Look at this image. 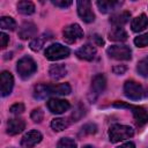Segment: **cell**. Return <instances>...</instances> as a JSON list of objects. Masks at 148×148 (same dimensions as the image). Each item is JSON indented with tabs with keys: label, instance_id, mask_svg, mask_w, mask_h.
<instances>
[{
	"label": "cell",
	"instance_id": "cell-1",
	"mask_svg": "<svg viewBox=\"0 0 148 148\" xmlns=\"http://www.w3.org/2000/svg\"><path fill=\"white\" fill-rule=\"evenodd\" d=\"M133 135H134V130L127 125L116 124V125H112L109 130V139L113 143L130 139Z\"/></svg>",
	"mask_w": 148,
	"mask_h": 148
},
{
	"label": "cell",
	"instance_id": "cell-2",
	"mask_svg": "<svg viewBox=\"0 0 148 148\" xmlns=\"http://www.w3.org/2000/svg\"><path fill=\"white\" fill-rule=\"evenodd\" d=\"M112 106L130 109L134 116V120H135L136 125H139V126H142L148 123V111L142 106L133 105V104H128V103H124V102H114L112 104Z\"/></svg>",
	"mask_w": 148,
	"mask_h": 148
},
{
	"label": "cell",
	"instance_id": "cell-3",
	"mask_svg": "<svg viewBox=\"0 0 148 148\" xmlns=\"http://www.w3.org/2000/svg\"><path fill=\"white\" fill-rule=\"evenodd\" d=\"M16 71L22 79H28L37 71V65L32 58L23 57L17 61Z\"/></svg>",
	"mask_w": 148,
	"mask_h": 148
},
{
	"label": "cell",
	"instance_id": "cell-4",
	"mask_svg": "<svg viewBox=\"0 0 148 148\" xmlns=\"http://www.w3.org/2000/svg\"><path fill=\"white\" fill-rule=\"evenodd\" d=\"M69 52L71 51L67 46H64L59 43H56V44H51L50 46L46 47L45 57L51 61H56V60L67 58L69 56Z\"/></svg>",
	"mask_w": 148,
	"mask_h": 148
},
{
	"label": "cell",
	"instance_id": "cell-5",
	"mask_svg": "<svg viewBox=\"0 0 148 148\" xmlns=\"http://www.w3.org/2000/svg\"><path fill=\"white\" fill-rule=\"evenodd\" d=\"M124 94L130 99L136 101L145 96V88L134 80H127L124 84Z\"/></svg>",
	"mask_w": 148,
	"mask_h": 148
},
{
	"label": "cell",
	"instance_id": "cell-6",
	"mask_svg": "<svg viewBox=\"0 0 148 148\" xmlns=\"http://www.w3.org/2000/svg\"><path fill=\"white\" fill-rule=\"evenodd\" d=\"M106 87V80L103 74H97L92 77L91 80V87H90V94H89V99L91 102H95L97 97L105 90Z\"/></svg>",
	"mask_w": 148,
	"mask_h": 148
},
{
	"label": "cell",
	"instance_id": "cell-7",
	"mask_svg": "<svg viewBox=\"0 0 148 148\" xmlns=\"http://www.w3.org/2000/svg\"><path fill=\"white\" fill-rule=\"evenodd\" d=\"M62 37L66 43L73 44L83 37V30L77 23H73V24L65 27L62 31Z\"/></svg>",
	"mask_w": 148,
	"mask_h": 148
},
{
	"label": "cell",
	"instance_id": "cell-8",
	"mask_svg": "<svg viewBox=\"0 0 148 148\" xmlns=\"http://www.w3.org/2000/svg\"><path fill=\"white\" fill-rule=\"evenodd\" d=\"M106 53L110 58L116 60H130L132 57V51L126 45H111L108 47Z\"/></svg>",
	"mask_w": 148,
	"mask_h": 148
},
{
	"label": "cell",
	"instance_id": "cell-9",
	"mask_svg": "<svg viewBox=\"0 0 148 148\" xmlns=\"http://www.w3.org/2000/svg\"><path fill=\"white\" fill-rule=\"evenodd\" d=\"M77 6V14L82 21L86 23H91L95 21V14L91 9V2L88 0H80L76 3Z\"/></svg>",
	"mask_w": 148,
	"mask_h": 148
},
{
	"label": "cell",
	"instance_id": "cell-10",
	"mask_svg": "<svg viewBox=\"0 0 148 148\" xmlns=\"http://www.w3.org/2000/svg\"><path fill=\"white\" fill-rule=\"evenodd\" d=\"M42 139H43V135L39 131L31 130L23 135V138L21 139V145L24 148H32L37 143H39L42 141Z\"/></svg>",
	"mask_w": 148,
	"mask_h": 148
},
{
	"label": "cell",
	"instance_id": "cell-11",
	"mask_svg": "<svg viewBox=\"0 0 148 148\" xmlns=\"http://www.w3.org/2000/svg\"><path fill=\"white\" fill-rule=\"evenodd\" d=\"M0 86H1V96H8L14 87V77L8 71H3L0 75Z\"/></svg>",
	"mask_w": 148,
	"mask_h": 148
},
{
	"label": "cell",
	"instance_id": "cell-12",
	"mask_svg": "<svg viewBox=\"0 0 148 148\" xmlns=\"http://www.w3.org/2000/svg\"><path fill=\"white\" fill-rule=\"evenodd\" d=\"M71 108L68 101L65 99H60V98H51L47 102V109L56 114H61L64 112H66L68 109Z\"/></svg>",
	"mask_w": 148,
	"mask_h": 148
},
{
	"label": "cell",
	"instance_id": "cell-13",
	"mask_svg": "<svg viewBox=\"0 0 148 148\" xmlns=\"http://www.w3.org/2000/svg\"><path fill=\"white\" fill-rule=\"evenodd\" d=\"M76 57L79 59H82V60H87V61H90L95 58V54H96V47L92 46L91 44H86L83 46H81L80 49L76 50L75 52Z\"/></svg>",
	"mask_w": 148,
	"mask_h": 148
},
{
	"label": "cell",
	"instance_id": "cell-14",
	"mask_svg": "<svg viewBox=\"0 0 148 148\" xmlns=\"http://www.w3.org/2000/svg\"><path fill=\"white\" fill-rule=\"evenodd\" d=\"M25 128V123L21 118H13L9 119L7 123V133L9 135H16L21 133Z\"/></svg>",
	"mask_w": 148,
	"mask_h": 148
},
{
	"label": "cell",
	"instance_id": "cell-15",
	"mask_svg": "<svg viewBox=\"0 0 148 148\" xmlns=\"http://www.w3.org/2000/svg\"><path fill=\"white\" fill-rule=\"evenodd\" d=\"M37 34V27L31 22H24L18 29V37L21 39H28Z\"/></svg>",
	"mask_w": 148,
	"mask_h": 148
},
{
	"label": "cell",
	"instance_id": "cell-16",
	"mask_svg": "<svg viewBox=\"0 0 148 148\" xmlns=\"http://www.w3.org/2000/svg\"><path fill=\"white\" fill-rule=\"evenodd\" d=\"M98 9L101 10V13H110L116 10L118 7H120L123 5V1H114V0H99L96 2Z\"/></svg>",
	"mask_w": 148,
	"mask_h": 148
},
{
	"label": "cell",
	"instance_id": "cell-17",
	"mask_svg": "<svg viewBox=\"0 0 148 148\" xmlns=\"http://www.w3.org/2000/svg\"><path fill=\"white\" fill-rule=\"evenodd\" d=\"M148 25V17L146 14H141L136 17H134L131 22V28L134 32H140L143 29H146Z\"/></svg>",
	"mask_w": 148,
	"mask_h": 148
},
{
	"label": "cell",
	"instance_id": "cell-18",
	"mask_svg": "<svg viewBox=\"0 0 148 148\" xmlns=\"http://www.w3.org/2000/svg\"><path fill=\"white\" fill-rule=\"evenodd\" d=\"M130 17H131V13L130 12H120V13L111 15L110 23L113 24L114 27H121V25H124V24H126L128 22Z\"/></svg>",
	"mask_w": 148,
	"mask_h": 148
},
{
	"label": "cell",
	"instance_id": "cell-19",
	"mask_svg": "<svg viewBox=\"0 0 148 148\" xmlns=\"http://www.w3.org/2000/svg\"><path fill=\"white\" fill-rule=\"evenodd\" d=\"M50 95H69L72 88L68 83H58V84H49Z\"/></svg>",
	"mask_w": 148,
	"mask_h": 148
},
{
	"label": "cell",
	"instance_id": "cell-20",
	"mask_svg": "<svg viewBox=\"0 0 148 148\" xmlns=\"http://www.w3.org/2000/svg\"><path fill=\"white\" fill-rule=\"evenodd\" d=\"M109 39L113 42H125L127 39V32L121 27H114L109 32Z\"/></svg>",
	"mask_w": 148,
	"mask_h": 148
},
{
	"label": "cell",
	"instance_id": "cell-21",
	"mask_svg": "<svg viewBox=\"0 0 148 148\" xmlns=\"http://www.w3.org/2000/svg\"><path fill=\"white\" fill-rule=\"evenodd\" d=\"M49 74L52 79L54 80H59V79H62L66 74H67V69L64 65L61 64H58V65H52L49 69Z\"/></svg>",
	"mask_w": 148,
	"mask_h": 148
},
{
	"label": "cell",
	"instance_id": "cell-22",
	"mask_svg": "<svg viewBox=\"0 0 148 148\" xmlns=\"http://www.w3.org/2000/svg\"><path fill=\"white\" fill-rule=\"evenodd\" d=\"M17 12L23 15H31L35 12V5L31 1H18L17 2Z\"/></svg>",
	"mask_w": 148,
	"mask_h": 148
},
{
	"label": "cell",
	"instance_id": "cell-23",
	"mask_svg": "<svg viewBox=\"0 0 148 148\" xmlns=\"http://www.w3.org/2000/svg\"><path fill=\"white\" fill-rule=\"evenodd\" d=\"M49 38H50V37H49L47 34H42V35H39L38 37L34 38V39L30 42V49H31L32 51H39V50L43 47L44 43H45Z\"/></svg>",
	"mask_w": 148,
	"mask_h": 148
},
{
	"label": "cell",
	"instance_id": "cell-24",
	"mask_svg": "<svg viewBox=\"0 0 148 148\" xmlns=\"http://www.w3.org/2000/svg\"><path fill=\"white\" fill-rule=\"evenodd\" d=\"M49 95H50L49 84H46V83H39V84L35 86V88H34V96L36 98L42 99V98H45Z\"/></svg>",
	"mask_w": 148,
	"mask_h": 148
},
{
	"label": "cell",
	"instance_id": "cell-25",
	"mask_svg": "<svg viewBox=\"0 0 148 148\" xmlns=\"http://www.w3.org/2000/svg\"><path fill=\"white\" fill-rule=\"evenodd\" d=\"M68 125H69V121H68L67 119H65V118H54V119H52V121H51V127H52V130L56 131V132H61V131H64L65 128L68 127Z\"/></svg>",
	"mask_w": 148,
	"mask_h": 148
},
{
	"label": "cell",
	"instance_id": "cell-26",
	"mask_svg": "<svg viewBox=\"0 0 148 148\" xmlns=\"http://www.w3.org/2000/svg\"><path fill=\"white\" fill-rule=\"evenodd\" d=\"M0 27L1 29H7V30H14L16 28V22L13 17L10 16H2L0 18Z\"/></svg>",
	"mask_w": 148,
	"mask_h": 148
},
{
	"label": "cell",
	"instance_id": "cell-27",
	"mask_svg": "<svg viewBox=\"0 0 148 148\" xmlns=\"http://www.w3.org/2000/svg\"><path fill=\"white\" fill-rule=\"evenodd\" d=\"M136 71L138 73L143 76V77H148V56L143 59H141L139 62H138V66H136Z\"/></svg>",
	"mask_w": 148,
	"mask_h": 148
},
{
	"label": "cell",
	"instance_id": "cell-28",
	"mask_svg": "<svg viewBox=\"0 0 148 148\" xmlns=\"http://www.w3.org/2000/svg\"><path fill=\"white\" fill-rule=\"evenodd\" d=\"M58 148H76V142L71 138H62L58 142Z\"/></svg>",
	"mask_w": 148,
	"mask_h": 148
},
{
	"label": "cell",
	"instance_id": "cell-29",
	"mask_svg": "<svg viewBox=\"0 0 148 148\" xmlns=\"http://www.w3.org/2000/svg\"><path fill=\"white\" fill-rule=\"evenodd\" d=\"M134 44L138 46V47H145V46H148V32L147 34H143V35H140L138 37L134 38Z\"/></svg>",
	"mask_w": 148,
	"mask_h": 148
},
{
	"label": "cell",
	"instance_id": "cell-30",
	"mask_svg": "<svg viewBox=\"0 0 148 148\" xmlns=\"http://www.w3.org/2000/svg\"><path fill=\"white\" fill-rule=\"evenodd\" d=\"M30 117H31V119H32V121H35V123H40L42 120H43V117H44V112L42 111V109H35V110H32V112H31V114H30Z\"/></svg>",
	"mask_w": 148,
	"mask_h": 148
},
{
	"label": "cell",
	"instance_id": "cell-31",
	"mask_svg": "<svg viewBox=\"0 0 148 148\" xmlns=\"http://www.w3.org/2000/svg\"><path fill=\"white\" fill-rule=\"evenodd\" d=\"M81 132L83 134H95L97 132V126L95 124H91V123L90 124H86V125L82 126Z\"/></svg>",
	"mask_w": 148,
	"mask_h": 148
},
{
	"label": "cell",
	"instance_id": "cell-32",
	"mask_svg": "<svg viewBox=\"0 0 148 148\" xmlns=\"http://www.w3.org/2000/svg\"><path fill=\"white\" fill-rule=\"evenodd\" d=\"M9 111H10L12 113H14V114L22 113V112L24 111V105H23L22 103H15V104H13V105L10 106Z\"/></svg>",
	"mask_w": 148,
	"mask_h": 148
},
{
	"label": "cell",
	"instance_id": "cell-33",
	"mask_svg": "<svg viewBox=\"0 0 148 148\" xmlns=\"http://www.w3.org/2000/svg\"><path fill=\"white\" fill-rule=\"evenodd\" d=\"M52 3L57 7L66 8V7H69L72 5V1L71 0H52Z\"/></svg>",
	"mask_w": 148,
	"mask_h": 148
},
{
	"label": "cell",
	"instance_id": "cell-34",
	"mask_svg": "<svg viewBox=\"0 0 148 148\" xmlns=\"http://www.w3.org/2000/svg\"><path fill=\"white\" fill-rule=\"evenodd\" d=\"M82 116H84V109L82 106H79L72 114V118H73V121H77Z\"/></svg>",
	"mask_w": 148,
	"mask_h": 148
},
{
	"label": "cell",
	"instance_id": "cell-35",
	"mask_svg": "<svg viewBox=\"0 0 148 148\" xmlns=\"http://www.w3.org/2000/svg\"><path fill=\"white\" fill-rule=\"evenodd\" d=\"M126 69H127V67H126L125 65H117V66H114V67L112 68L113 73L117 74V75H121V74H124V73L126 72Z\"/></svg>",
	"mask_w": 148,
	"mask_h": 148
},
{
	"label": "cell",
	"instance_id": "cell-36",
	"mask_svg": "<svg viewBox=\"0 0 148 148\" xmlns=\"http://www.w3.org/2000/svg\"><path fill=\"white\" fill-rule=\"evenodd\" d=\"M0 42H1V47L5 49V47L8 45V42H9L8 35L5 34V32H1V34H0Z\"/></svg>",
	"mask_w": 148,
	"mask_h": 148
},
{
	"label": "cell",
	"instance_id": "cell-37",
	"mask_svg": "<svg viewBox=\"0 0 148 148\" xmlns=\"http://www.w3.org/2000/svg\"><path fill=\"white\" fill-rule=\"evenodd\" d=\"M117 148H135V145H134L132 141H128V142H125V143L120 145V146L117 147Z\"/></svg>",
	"mask_w": 148,
	"mask_h": 148
},
{
	"label": "cell",
	"instance_id": "cell-38",
	"mask_svg": "<svg viewBox=\"0 0 148 148\" xmlns=\"http://www.w3.org/2000/svg\"><path fill=\"white\" fill-rule=\"evenodd\" d=\"M94 39H95V42H96V44H97L98 46H102V45L104 44V40H103L102 37H99L98 35H95V36H94Z\"/></svg>",
	"mask_w": 148,
	"mask_h": 148
},
{
	"label": "cell",
	"instance_id": "cell-39",
	"mask_svg": "<svg viewBox=\"0 0 148 148\" xmlns=\"http://www.w3.org/2000/svg\"><path fill=\"white\" fill-rule=\"evenodd\" d=\"M83 148H95V147H92V146H84Z\"/></svg>",
	"mask_w": 148,
	"mask_h": 148
}]
</instances>
